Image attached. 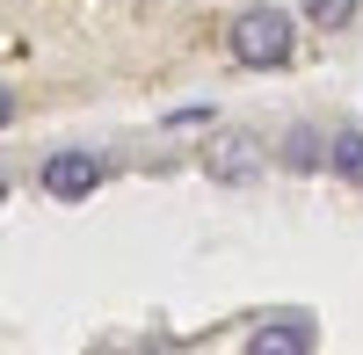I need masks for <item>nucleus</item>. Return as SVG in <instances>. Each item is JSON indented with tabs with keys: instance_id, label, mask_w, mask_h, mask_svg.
<instances>
[{
	"instance_id": "1",
	"label": "nucleus",
	"mask_w": 363,
	"mask_h": 355,
	"mask_svg": "<svg viewBox=\"0 0 363 355\" xmlns=\"http://www.w3.org/2000/svg\"><path fill=\"white\" fill-rule=\"evenodd\" d=\"M291 44H298V37H291V15H284V8H247V15L233 22V58H240V66H255V73L284 66Z\"/></svg>"
},
{
	"instance_id": "2",
	"label": "nucleus",
	"mask_w": 363,
	"mask_h": 355,
	"mask_svg": "<svg viewBox=\"0 0 363 355\" xmlns=\"http://www.w3.org/2000/svg\"><path fill=\"white\" fill-rule=\"evenodd\" d=\"M95 182H102V160L95 153H51L44 160V196H58V203H80Z\"/></svg>"
},
{
	"instance_id": "3",
	"label": "nucleus",
	"mask_w": 363,
	"mask_h": 355,
	"mask_svg": "<svg viewBox=\"0 0 363 355\" xmlns=\"http://www.w3.org/2000/svg\"><path fill=\"white\" fill-rule=\"evenodd\" d=\"M255 355H306L313 348V319H269L262 334H247Z\"/></svg>"
},
{
	"instance_id": "4",
	"label": "nucleus",
	"mask_w": 363,
	"mask_h": 355,
	"mask_svg": "<svg viewBox=\"0 0 363 355\" xmlns=\"http://www.w3.org/2000/svg\"><path fill=\"white\" fill-rule=\"evenodd\" d=\"M327 167H335L342 182H356V189H363V131H342L335 145H327Z\"/></svg>"
},
{
	"instance_id": "5",
	"label": "nucleus",
	"mask_w": 363,
	"mask_h": 355,
	"mask_svg": "<svg viewBox=\"0 0 363 355\" xmlns=\"http://www.w3.org/2000/svg\"><path fill=\"white\" fill-rule=\"evenodd\" d=\"M211 174H218V182H240V174H255V145H247V138H225L218 153H211Z\"/></svg>"
},
{
	"instance_id": "6",
	"label": "nucleus",
	"mask_w": 363,
	"mask_h": 355,
	"mask_svg": "<svg viewBox=\"0 0 363 355\" xmlns=\"http://www.w3.org/2000/svg\"><path fill=\"white\" fill-rule=\"evenodd\" d=\"M306 15H313L320 29H342V22L356 15V0H306Z\"/></svg>"
},
{
	"instance_id": "7",
	"label": "nucleus",
	"mask_w": 363,
	"mask_h": 355,
	"mask_svg": "<svg viewBox=\"0 0 363 355\" xmlns=\"http://www.w3.org/2000/svg\"><path fill=\"white\" fill-rule=\"evenodd\" d=\"M291 167H320V138L313 131H291V153H284Z\"/></svg>"
},
{
	"instance_id": "8",
	"label": "nucleus",
	"mask_w": 363,
	"mask_h": 355,
	"mask_svg": "<svg viewBox=\"0 0 363 355\" xmlns=\"http://www.w3.org/2000/svg\"><path fill=\"white\" fill-rule=\"evenodd\" d=\"M15 124V95H8V87H0V131H8Z\"/></svg>"
},
{
	"instance_id": "9",
	"label": "nucleus",
	"mask_w": 363,
	"mask_h": 355,
	"mask_svg": "<svg viewBox=\"0 0 363 355\" xmlns=\"http://www.w3.org/2000/svg\"><path fill=\"white\" fill-rule=\"evenodd\" d=\"M0 196H8V174H0Z\"/></svg>"
}]
</instances>
